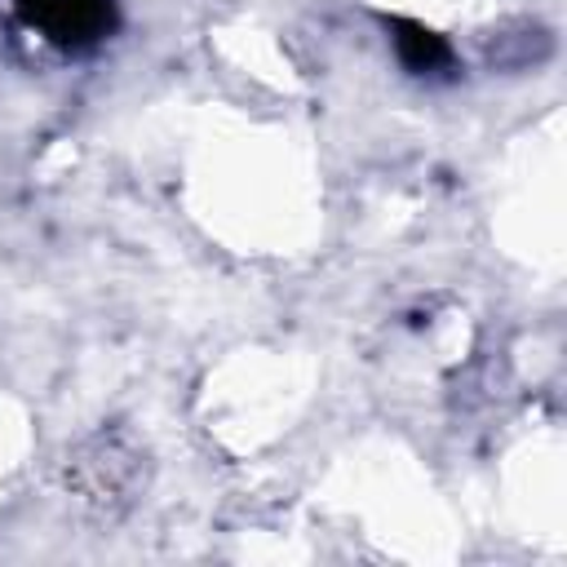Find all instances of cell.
<instances>
[{
	"label": "cell",
	"mask_w": 567,
	"mask_h": 567,
	"mask_svg": "<svg viewBox=\"0 0 567 567\" xmlns=\"http://www.w3.org/2000/svg\"><path fill=\"white\" fill-rule=\"evenodd\" d=\"M40 13H44L58 31H80L84 22L97 18V0H40Z\"/></svg>",
	"instance_id": "cell-1"
}]
</instances>
